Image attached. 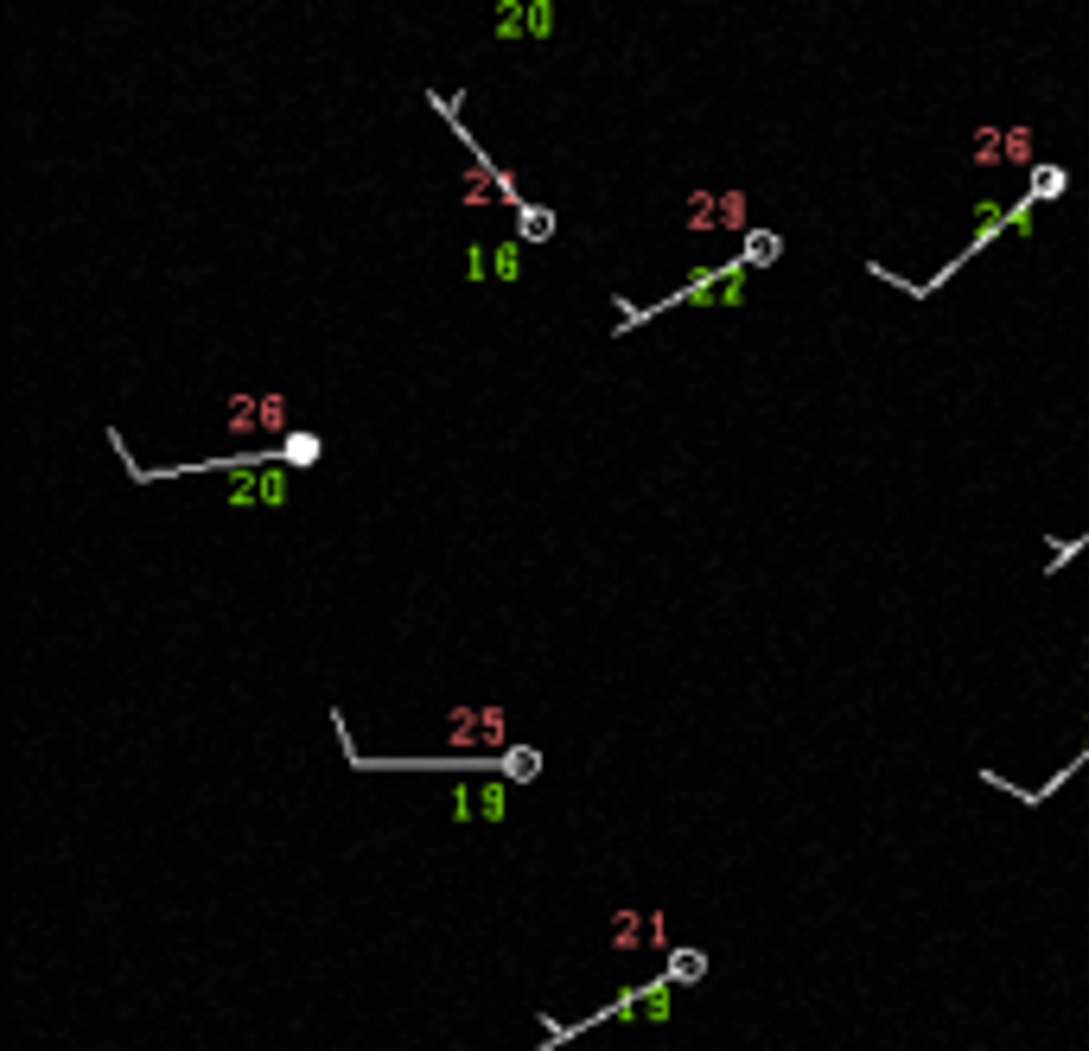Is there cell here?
Segmentation results:
<instances>
[{"label": "cell", "mask_w": 1089, "mask_h": 1051, "mask_svg": "<svg viewBox=\"0 0 1089 1051\" xmlns=\"http://www.w3.org/2000/svg\"><path fill=\"white\" fill-rule=\"evenodd\" d=\"M516 268H523V262H516V243H504V249H497V274H510V281H516Z\"/></svg>", "instance_id": "52a82bcc"}, {"label": "cell", "mask_w": 1089, "mask_h": 1051, "mask_svg": "<svg viewBox=\"0 0 1089 1051\" xmlns=\"http://www.w3.org/2000/svg\"><path fill=\"white\" fill-rule=\"evenodd\" d=\"M548 230H555V217H548V211H535V204H529V211H523V236H529V243H542Z\"/></svg>", "instance_id": "3957f363"}, {"label": "cell", "mask_w": 1089, "mask_h": 1051, "mask_svg": "<svg viewBox=\"0 0 1089 1051\" xmlns=\"http://www.w3.org/2000/svg\"><path fill=\"white\" fill-rule=\"evenodd\" d=\"M287 459H293V465H313V459H319V440H313V434H306V440H287Z\"/></svg>", "instance_id": "277c9868"}, {"label": "cell", "mask_w": 1089, "mask_h": 1051, "mask_svg": "<svg viewBox=\"0 0 1089 1051\" xmlns=\"http://www.w3.org/2000/svg\"><path fill=\"white\" fill-rule=\"evenodd\" d=\"M1058 192H1064V172L1058 166H1039V172H1032V204H1039V198H1058Z\"/></svg>", "instance_id": "7a4b0ae2"}, {"label": "cell", "mask_w": 1089, "mask_h": 1051, "mask_svg": "<svg viewBox=\"0 0 1089 1051\" xmlns=\"http://www.w3.org/2000/svg\"><path fill=\"white\" fill-rule=\"evenodd\" d=\"M669 975H676V981H695V975H701V956H695V950H682V956H676V969H669Z\"/></svg>", "instance_id": "8992f818"}, {"label": "cell", "mask_w": 1089, "mask_h": 1051, "mask_svg": "<svg viewBox=\"0 0 1089 1051\" xmlns=\"http://www.w3.org/2000/svg\"><path fill=\"white\" fill-rule=\"evenodd\" d=\"M777 255V236H746V262H771Z\"/></svg>", "instance_id": "5b68a950"}, {"label": "cell", "mask_w": 1089, "mask_h": 1051, "mask_svg": "<svg viewBox=\"0 0 1089 1051\" xmlns=\"http://www.w3.org/2000/svg\"><path fill=\"white\" fill-rule=\"evenodd\" d=\"M491 32L497 39H548L555 32V0H497Z\"/></svg>", "instance_id": "6da1fadb"}]
</instances>
